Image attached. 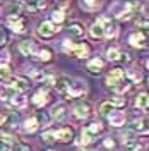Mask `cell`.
Returning <instances> with one entry per match:
<instances>
[{
  "instance_id": "ab89813d",
  "label": "cell",
  "mask_w": 149,
  "mask_h": 151,
  "mask_svg": "<svg viewBox=\"0 0 149 151\" xmlns=\"http://www.w3.org/2000/svg\"><path fill=\"white\" fill-rule=\"evenodd\" d=\"M0 151H10V146L7 144V142L0 141Z\"/></svg>"
},
{
  "instance_id": "60d3db41",
  "label": "cell",
  "mask_w": 149,
  "mask_h": 151,
  "mask_svg": "<svg viewBox=\"0 0 149 151\" xmlns=\"http://www.w3.org/2000/svg\"><path fill=\"white\" fill-rule=\"evenodd\" d=\"M105 146H106V148H113V141L106 139V141H105Z\"/></svg>"
},
{
  "instance_id": "836d02e7",
  "label": "cell",
  "mask_w": 149,
  "mask_h": 151,
  "mask_svg": "<svg viewBox=\"0 0 149 151\" xmlns=\"http://www.w3.org/2000/svg\"><path fill=\"white\" fill-rule=\"evenodd\" d=\"M108 101H110L113 106H123V105H125V100L120 98V96H113V98H110Z\"/></svg>"
},
{
  "instance_id": "4fadbf2b",
  "label": "cell",
  "mask_w": 149,
  "mask_h": 151,
  "mask_svg": "<svg viewBox=\"0 0 149 151\" xmlns=\"http://www.w3.org/2000/svg\"><path fill=\"white\" fill-rule=\"evenodd\" d=\"M53 137L58 139L60 142H69V141H72V137H74V131L70 127H62V129L53 132Z\"/></svg>"
},
{
  "instance_id": "7c38bea8",
  "label": "cell",
  "mask_w": 149,
  "mask_h": 151,
  "mask_svg": "<svg viewBox=\"0 0 149 151\" xmlns=\"http://www.w3.org/2000/svg\"><path fill=\"white\" fill-rule=\"evenodd\" d=\"M19 50H21L22 55H26V57H36L38 45L33 40H24V41L19 43Z\"/></svg>"
},
{
  "instance_id": "ba28073f",
  "label": "cell",
  "mask_w": 149,
  "mask_h": 151,
  "mask_svg": "<svg viewBox=\"0 0 149 151\" xmlns=\"http://www.w3.org/2000/svg\"><path fill=\"white\" fill-rule=\"evenodd\" d=\"M7 26H9L14 33H24L28 22H26V19L22 17V16L17 14V16H9V19H7Z\"/></svg>"
},
{
  "instance_id": "6da1fadb",
  "label": "cell",
  "mask_w": 149,
  "mask_h": 151,
  "mask_svg": "<svg viewBox=\"0 0 149 151\" xmlns=\"http://www.w3.org/2000/svg\"><path fill=\"white\" fill-rule=\"evenodd\" d=\"M106 86L113 89L115 93H125V91H129L130 89V83H129V79L125 77V70L123 69H113L110 74L106 76Z\"/></svg>"
},
{
  "instance_id": "f1b7e54d",
  "label": "cell",
  "mask_w": 149,
  "mask_h": 151,
  "mask_svg": "<svg viewBox=\"0 0 149 151\" xmlns=\"http://www.w3.org/2000/svg\"><path fill=\"white\" fill-rule=\"evenodd\" d=\"M135 105L139 106V108H142V110H148V105H149V100H148V94L142 93L137 96V100H135Z\"/></svg>"
},
{
  "instance_id": "2e32d148",
  "label": "cell",
  "mask_w": 149,
  "mask_h": 151,
  "mask_svg": "<svg viewBox=\"0 0 149 151\" xmlns=\"http://www.w3.org/2000/svg\"><path fill=\"white\" fill-rule=\"evenodd\" d=\"M31 101H33L34 106H43V105H47V101H48V91H47V89H39V91H36V93L33 94Z\"/></svg>"
},
{
  "instance_id": "f35d334b",
  "label": "cell",
  "mask_w": 149,
  "mask_h": 151,
  "mask_svg": "<svg viewBox=\"0 0 149 151\" xmlns=\"http://www.w3.org/2000/svg\"><path fill=\"white\" fill-rule=\"evenodd\" d=\"M5 40H7V36H5V31H4V29L0 28V50H2V47H4Z\"/></svg>"
},
{
  "instance_id": "f546056e",
  "label": "cell",
  "mask_w": 149,
  "mask_h": 151,
  "mask_svg": "<svg viewBox=\"0 0 149 151\" xmlns=\"http://www.w3.org/2000/svg\"><path fill=\"white\" fill-rule=\"evenodd\" d=\"M10 76H12L10 67L7 65V64H2V65H0V81H5V79H9Z\"/></svg>"
},
{
  "instance_id": "b9f144b4",
  "label": "cell",
  "mask_w": 149,
  "mask_h": 151,
  "mask_svg": "<svg viewBox=\"0 0 149 151\" xmlns=\"http://www.w3.org/2000/svg\"><path fill=\"white\" fill-rule=\"evenodd\" d=\"M5 120H7V117H5V115H0V125L5 124Z\"/></svg>"
},
{
  "instance_id": "4dcf8cb0",
  "label": "cell",
  "mask_w": 149,
  "mask_h": 151,
  "mask_svg": "<svg viewBox=\"0 0 149 151\" xmlns=\"http://www.w3.org/2000/svg\"><path fill=\"white\" fill-rule=\"evenodd\" d=\"M110 112H113V105L110 103V101H105V103L100 106V113H101V115H108Z\"/></svg>"
},
{
  "instance_id": "ac0fdd59",
  "label": "cell",
  "mask_w": 149,
  "mask_h": 151,
  "mask_svg": "<svg viewBox=\"0 0 149 151\" xmlns=\"http://www.w3.org/2000/svg\"><path fill=\"white\" fill-rule=\"evenodd\" d=\"M108 120H110V124H112L113 127H122L125 124V113L112 112V113H108Z\"/></svg>"
},
{
  "instance_id": "d4e9b609",
  "label": "cell",
  "mask_w": 149,
  "mask_h": 151,
  "mask_svg": "<svg viewBox=\"0 0 149 151\" xmlns=\"http://www.w3.org/2000/svg\"><path fill=\"white\" fill-rule=\"evenodd\" d=\"M39 127V122H38L36 117H31V119H28L26 122H24V131L26 132H34Z\"/></svg>"
},
{
  "instance_id": "5bb4252c",
  "label": "cell",
  "mask_w": 149,
  "mask_h": 151,
  "mask_svg": "<svg viewBox=\"0 0 149 151\" xmlns=\"http://www.w3.org/2000/svg\"><path fill=\"white\" fill-rule=\"evenodd\" d=\"M103 67H105V62H103L100 57H94L91 60H87V64H86V69H87L91 74H100Z\"/></svg>"
},
{
  "instance_id": "8fae6325",
  "label": "cell",
  "mask_w": 149,
  "mask_h": 151,
  "mask_svg": "<svg viewBox=\"0 0 149 151\" xmlns=\"http://www.w3.org/2000/svg\"><path fill=\"white\" fill-rule=\"evenodd\" d=\"M86 83L82 81H72L70 83V88H69V93H67V98H79V96H82L86 93Z\"/></svg>"
},
{
  "instance_id": "1f68e13d",
  "label": "cell",
  "mask_w": 149,
  "mask_h": 151,
  "mask_svg": "<svg viewBox=\"0 0 149 151\" xmlns=\"http://www.w3.org/2000/svg\"><path fill=\"white\" fill-rule=\"evenodd\" d=\"M129 77H130L134 83H139L140 79H142V74H140V72H137L135 69H130V70H129Z\"/></svg>"
},
{
  "instance_id": "277c9868",
  "label": "cell",
  "mask_w": 149,
  "mask_h": 151,
  "mask_svg": "<svg viewBox=\"0 0 149 151\" xmlns=\"http://www.w3.org/2000/svg\"><path fill=\"white\" fill-rule=\"evenodd\" d=\"M98 22L101 24V28H103V38L112 40V38L117 36V33H118V26H117V22H115L113 19L106 17V16H101V17L98 19Z\"/></svg>"
},
{
  "instance_id": "5b68a950",
  "label": "cell",
  "mask_w": 149,
  "mask_h": 151,
  "mask_svg": "<svg viewBox=\"0 0 149 151\" xmlns=\"http://www.w3.org/2000/svg\"><path fill=\"white\" fill-rule=\"evenodd\" d=\"M58 31H60V28H58L57 24H53L52 21H43V22H39V24H38V29H36L38 36L43 38V40L53 38Z\"/></svg>"
},
{
  "instance_id": "ffe728a7",
  "label": "cell",
  "mask_w": 149,
  "mask_h": 151,
  "mask_svg": "<svg viewBox=\"0 0 149 151\" xmlns=\"http://www.w3.org/2000/svg\"><path fill=\"white\" fill-rule=\"evenodd\" d=\"M52 57H53V52H52L48 47H43V48H38L36 57H34V58H38L39 62H50Z\"/></svg>"
},
{
  "instance_id": "8d00e7d4",
  "label": "cell",
  "mask_w": 149,
  "mask_h": 151,
  "mask_svg": "<svg viewBox=\"0 0 149 151\" xmlns=\"http://www.w3.org/2000/svg\"><path fill=\"white\" fill-rule=\"evenodd\" d=\"M36 119H38V122H39V124H45V125H47V124L50 122V119H48V117L45 115V113H38V115H36Z\"/></svg>"
},
{
  "instance_id": "603a6c76",
  "label": "cell",
  "mask_w": 149,
  "mask_h": 151,
  "mask_svg": "<svg viewBox=\"0 0 149 151\" xmlns=\"http://www.w3.org/2000/svg\"><path fill=\"white\" fill-rule=\"evenodd\" d=\"M89 35H91V38L93 40H103V28L101 24L96 21L93 26H91V29H89Z\"/></svg>"
},
{
  "instance_id": "d6a6232c",
  "label": "cell",
  "mask_w": 149,
  "mask_h": 151,
  "mask_svg": "<svg viewBox=\"0 0 149 151\" xmlns=\"http://www.w3.org/2000/svg\"><path fill=\"white\" fill-rule=\"evenodd\" d=\"M31 76H33V79H36V81H43L47 76H45V72H41L39 69H33L31 70Z\"/></svg>"
},
{
  "instance_id": "44dd1931",
  "label": "cell",
  "mask_w": 149,
  "mask_h": 151,
  "mask_svg": "<svg viewBox=\"0 0 149 151\" xmlns=\"http://www.w3.org/2000/svg\"><path fill=\"white\" fill-rule=\"evenodd\" d=\"M132 131L139 132V134H146L148 132V119H139L132 122Z\"/></svg>"
},
{
  "instance_id": "d590c367",
  "label": "cell",
  "mask_w": 149,
  "mask_h": 151,
  "mask_svg": "<svg viewBox=\"0 0 149 151\" xmlns=\"http://www.w3.org/2000/svg\"><path fill=\"white\" fill-rule=\"evenodd\" d=\"M7 60H9V52L7 50H2L0 52V65L2 64H7Z\"/></svg>"
},
{
  "instance_id": "8992f818",
  "label": "cell",
  "mask_w": 149,
  "mask_h": 151,
  "mask_svg": "<svg viewBox=\"0 0 149 151\" xmlns=\"http://www.w3.org/2000/svg\"><path fill=\"white\" fill-rule=\"evenodd\" d=\"M101 131H103V125L100 122L89 124V125H87L86 129H82V132H81V142H82V144L91 142L98 134H101Z\"/></svg>"
},
{
  "instance_id": "3957f363",
  "label": "cell",
  "mask_w": 149,
  "mask_h": 151,
  "mask_svg": "<svg viewBox=\"0 0 149 151\" xmlns=\"http://www.w3.org/2000/svg\"><path fill=\"white\" fill-rule=\"evenodd\" d=\"M64 50H65L67 53L77 57V58H84V57L89 55V52H91V48L87 47L86 43H72L69 40L64 41Z\"/></svg>"
},
{
  "instance_id": "9a60e30c",
  "label": "cell",
  "mask_w": 149,
  "mask_h": 151,
  "mask_svg": "<svg viewBox=\"0 0 149 151\" xmlns=\"http://www.w3.org/2000/svg\"><path fill=\"white\" fill-rule=\"evenodd\" d=\"M50 115H52V119H53V120H64V119L67 117V106L64 103L55 105V106L52 108Z\"/></svg>"
},
{
  "instance_id": "30bf717a",
  "label": "cell",
  "mask_w": 149,
  "mask_h": 151,
  "mask_svg": "<svg viewBox=\"0 0 149 151\" xmlns=\"http://www.w3.org/2000/svg\"><path fill=\"white\" fill-rule=\"evenodd\" d=\"M91 105L87 103V101H81V103H77L72 108V115H74L77 120H84V119H87L89 115H91Z\"/></svg>"
},
{
  "instance_id": "7402d4cb",
  "label": "cell",
  "mask_w": 149,
  "mask_h": 151,
  "mask_svg": "<svg viewBox=\"0 0 149 151\" xmlns=\"http://www.w3.org/2000/svg\"><path fill=\"white\" fill-rule=\"evenodd\" d=\"M9 101H10V105H12V106H16V108H24V106H26V103H28L26 96H24L22 93L14 94V96L10 98Z\"/></svg>"
},
{
  "instance_id": "4316f807",
  "label": "cell",
  "mask_w": 149,
  "mask_h": 151,
  "mask_svg": "<svg viewBox=\"0 0 149 151\" xmlns=\"http://www.w3.org/2000/svg\"><path fill=\"white\" fill-rule=\"evenodd\" d=\"M100 0H81V7L84 10H96L100 7Z\"/></svg>"
},
{
  "instance_id": "484cf974",
  "label": "cell",
  "mask_w": 149,
  "mask_h": 151,
  "mask_svg": "<svg viewBox=\"0 0 149 151\" xmlns=\"http://www.w3.org/2000/svg\"><path fill=\"white\" fill-rule=\"evenodd\" d=\"M14 94H17V93H14L9 86H0V100L2 101H9Z\"/></svg>"
},
{
  "instance_id": "7a4b0ae2",
  "label": "cell",
  "mask_w": 149,
  "mask_h": 151,
  "mask_svg": "<svg viewBox=\"0 0 149 151\" xmlns=\"http://www.w3.org/2000/svg\"><path fill=\"white\" fill-rule=\"evenodd\" d=\"M135 10H137V4L134 0H123V2L115 4L113 14L117 19H129L130 16L135 14Z\"/></svg>"
},
{
  "instance_id": "52a82bcc",
  "label": "cell",
  "mask_w": 149,
  "mask_h": 151,
  "mask_svg": "<svg viewBox=\"0 0 149 151\" xmlns=\"http://www.w3.org/2000/svg\"><path fill=\"white\" fill-rule=\"evenodd\" d=\"M14 91V93H24L26 89H29V79L24 76H16V77H9V84H7Z\"/></svg>"
},
{
  "instance_id": "cb8c5ba5",
  "label": "cell",
  "mask_w": 149,
  "mask_h": 151,
  "mask_svg": "<svg viewBox=\"0 0 149 151\" xmlns=\"http://www.w3.org/2000/svg\"><path fill=\"white\" fill-rule=\"evenodd\" d=\"M65 21V14H64V10H60V9H57L52 12V22L53 24H57L58 28H60V24Z\"/></svg>"
},
{
  "instance_id": "74e56055",
  "label": "cell",
  "mask_w": 149,
  "mask_h": 151,
  "mask_svg": "<svg viewBox=\"0 0 149 151\" xmlns=\"http://www.w3.org/2000/svg\"><path fill=\"white\" fill-rule=\"evenodd\" d=\"M10 151H29V148L26 146V144H19V142H16L14 148H12Z\"/></svg>"
},
{
  "instance_id": "83f0119b",
  "label": "cell",
  "mask_w": 149,
  "mask_h": 151,
  "mask_svg": "<svg viewBox=\"0 0 149 151\" xmlns=\"http://www.w3.org/2000/svg\"><path fill=\"white\" fill-rule=\"evenodd\" d=\"M106 57H108L110 60L115 62V60H120V58H122V52L117 47H110L108 50H106Z\"/></svg>"
},
{
  "instance_id": "e575fe53",
  "label": "cell",
  "mask_w": 149,
  "mask_h": 151,
  "mask_svg": "<svg viewBox=\"0 0 149 151\" xmlns=\"http://www.w3.org/2000/svg\"><path fill=\"white\" fill-rule=\"evenodd\" d=\"M43 139H45L47 142H53V141H55V137H53V131L43 132Z\"/></svg>"
},
{
  "instance_id": "9c48e42d",
  "label": "cell",
  "mask_w": 149,
  "mask_h": 151,
  "mask_svg": "<svg viewBox=\"0 0 149 151\" xmlns=\"http://www.w3.org/2000/svg\"><path fill=\"white\" fill-rule=\"evenodd\" d=\"M129 43H130L134 48H146V43H148V33L142 29V31H134L129 36Z\"/></svg>"
},
{
  "instance_id": "d6986e66",
  "label": "cell",
  "mask_w": 149,
  "mask_h": 151,
  "mask_svg": "<svg viewBox=\"0 0 149 151\" xmlns=\"http://www.w3.org/2000/svg\"><path fill=\"white\" fill-rule=\"evenodd\" d=\"M69 35L72 38H82L84 36V26L81 24V22H72V24H69Z\"/></svg>"
},
{
  "instance_id": "e0dca14e",
  "label": "cell",
  "mask_w": 149,
  "mask_h": 151,
  "mask_svg": "<svg viewBox=\"0 0 149 151\" xmlns=\"http://www.w3.org/2000/svg\"><path fill=\"white\" fill-rule=\"evenodd\" d=\"M70 79L69 77H58L55 81V88H57V91L60 94H64V96H67V93H69V88H70Z\"/></svg>"
}]
</instances>
